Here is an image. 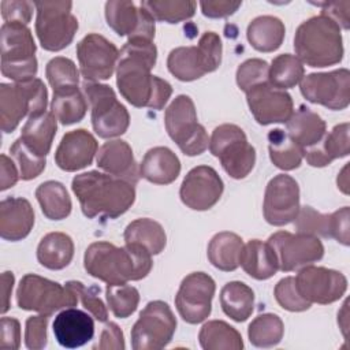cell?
Wrapping results in <instances>:
<instances>
[{
    "label": "cell",
    "instance_id": "cell-51",
    "mask_svg": "<svg viewBox=\"0 0 350 350\" xmlns=\"http://www.w3.org/2000/svg\"><path fill=\"white\" fill-rule=\"evenodd\" d=\"M197 48L202 55L208 72L215 71L221 63L223 45H221L220 37L215 31H205L200 37Z\"/></svg>",
    "mask_w": 350,
    "mask_h": 350
},
{
    "label": "cell",
    "instance_id": "cell-23",
    "mask_svg": "<svg viewBox=\"0 0 350 350\" xmlns=\"http://www.w3.org/2000/svg\"><path fill=\"white\" fill-rule=\"evenodd\" d=\"M97 165L108 175L135 185L139 179V167L133 154L131 146L123 139L104 142L96 157Z\"/></svg>",
    "mask_w": 350,
    "mask_h": 350
},
{
    "label": "cell",
    "instance_id": "cell-38",
    "mask_svg": "<svg viewBox=\"0 0 350 350\" xmlns=\"http://www.w3.org/2000/svg\"><path fill=\"white\" fill-rule=\"evenodd\" d=\"M36 197L42 213L51 220H62L71 213L72 204L68 191L57 180L42 182L36 189Z\"/></svg>",
    "mask_w": 350,
    "mask_h": 350
},
{
    "label": "cell",
    "instance_id": "cell-8",
    "mask_svg": "<svg viewBox=\"0 0 350 350\" xmlns=\"http://www.w3.org/2000/svg\"><path fill=\"white\" fill-rule=\"evenodd\" d=\"M209 150L234 179L247 176L256 163V150L247 142L243 130L237 124L224 123L217 126L209 139Z\"/></svg>",
    "mask_w": 350,
    "mask_h": 350
},
{
    "label": "cell",
    "instance_id": "cell-12",
    "mask_svg": "<svg viewBox=\"0 0 350 350\" xmlns=\"http://www.w3.org/2000/svg\"><path fill=\"white\" fill-rule=\"evenodd\" d=\"M175 329L176 319L168 304L150 301L131 328V346L134 350H160L171 342Z\"/></svg>",
    "mask_w": 350,
    "mask_h": 350
},
{
    "label": "cell",
    "instance_id": "cell-47",
    "mask_svg": "<svg viewBox=\"0 0 350 350\" xmlns=\"http://www.w3.org/2000/svg\"><path fill=\"white\" fill-rule=\"evenodd\" d=\"M11 156L15 159L18 167H19V176L23 180H30L37 178L45 168L46 160L45 157H40L34 154L31 150H29L21 138H18L10 148Z\"/></svg>",
    "mask_w": 350,
    "mask_h": 350
},
{
    "label": "cell",
    "instance_id": "cell-31",
    "mask_svg": "<svg viewBox=\"0 0 350 350\" xmlns=\"http://www.w3.org/2000/svg\"><path fill=\"white\" fill-rule=\"evenodd\" d=\"M74 257V242L64 232H49L42 237L37 246L38 262L52 271L66 268Z\"/></svg>",
    "mask_w": 350,
    "mask_h": 350
},
{
    "label": "cell",
    "instance_id": "cell-43",
    "mask_svg": "<svg viewBox=\"0 0 350 350\" xmlns=\"http://www.w3.org/2000/svg\"><path fill=\"white\" fill-rule=\"evenodd\" d=\"M142 7H145L154 21H161L167 23H178L186 19H190L194 12L197 3L190 0H150L142 1Z\"/></svg>",
    "mask_w": 350,
    "mask_h": 350
},
{
    "label": "cell",
    "instance_id": "cell-2",
    "mask_svg": "<svg viewBox=\"0 0 350 350\" xmlns=\"http://www.w3.org/2000/svg\"><path fill=\"white\" fill-rule=\"evenodd\" d=\"M83 265L89 275L107 284H124L130 280H141L152 269V254L137 243H126L122 247L100 241L88 246Z\"/></svg>",
    "mask_w": 350,
    "mask_h": 350
},
{
    "label": "cell",
    "instance_id": "cell-33",
    "mask_svg": "<svg viewBox=\"0 0 350 350\" xmlns=\"http://www.w3.org/2000/svg\"><path fill=\"white\" fill-rule=\"evenodd\" d=\"M284 33V25L279 18L261 15L249 23L246 37L254 49L260 52H273L282 45Z\"/></svg>",
    "mask_w": 350,
    "mask_h": 350
},
{
    "label": "cell",
    "instance_id": "cell-48",
    "mask_svg": "<svg viewBox=\"0 0 350 350\" xmlns=\"http://www.w3.org/2000/svg\"><path fill=\"white\" fill-rule=\"evenodd\" d=\"M77 295L78 301L82 304V306L93 314V317L101 323L107 321L108 319V310L101 298L98 297L100 294V287L97 286H89L86 287L82 282L78 280H70L66 283Z\"/></svg>",
    "mask_w": 350,
    "mask_h": 350
},
{
    "label": "cell",
    "instance_id": "cell-27",
    "mask_svg": "<svg viewBox=\"0 0 350 350\" xmlns=\"http://www.w3.org/2000/svg\"><path fill=\"white\" fill-rule=\"evenodd\" d=\"M57 130V119L52 111L27 118L21 131L23 145L40 157H46Z\"/></svg>",
    "mask_w": 350,
    "mask_h": 350
},
{
    "label": "cell",
    "instance_id": "cell-18",
    "mask_svg": "<svg viewBox=\"0 0 350 350\" xmlns=\"http://www.w3.org/2000/svg\"><path fill=\"white\" fill-rule=\"evenodd\" d=\"M299 186L294 178L286 174L273 176L264 194L262 212L267 223L284 226L294 221L299 211Z\"/></svg>",
    "mask_w": 350,
    "mask_h": 350
},
{
    "label": "cell",
    "instance_id": "cell-19",
    "mask_svg": "<svg viewBox=\"0 0 350 350\" xmlns=\"http://www.w3.org/2000/svg\"><path fill=\"white\" fill-rule=\"evenodd\" d=\"M105 19L108 26L120 37L129 40L154 38V18L145 7H137L133 1L111 0L105 3Z\"/></svg>",
    "mask_w": 350,
    "mask_h": 350
},
{
    "label": "cell",
    "instance_id": "cell-36",
    "mask_svg": "<svg viewBox=\"0 0 350 350\" xmlns=\"http://www.w3.org/2000/svg\"><path fill=\"white\" fill-rule=\"evenodd\" d=\"M167 67L176 79L183 82L196 81L208 72L197 46H178L172 49L167 59Z\"/></svg>",
    "mask_w": 350,
    "mask_h": 350
},
{
    "label": "cell",
    "instance_id": "cell-45",
    "mask_svg": "<svg viewBox=\"0 0 350 350\" xmlns=\"http://www.w3.org/2000/svg\"><path fill=\"white\" fill-rule=\"evenodd\" d=\"M45 75L53 92L78 88L79 83V71L75 63L71 59L63 56H56L46 63Z\"/></svg>",
    "mask_w": 350,
    "mask_h": 350
},
{
    "label": "cell",
    "instance_id": "cell-42",
    "mask_svg": "<svg viewBox=\"0 0 350 350\" xmlns=\"http://www.w3.org/2000/svg\"><path fill=\"white\" fill-rule=\"evenodd\" d=\"M283 334V321L273 313L258 314L247 328L249 340L256 347H273L282 340Z\"/></svg>",
    "mask_w": 350,
    "mask_h": 350
},
{
    "label": "cell",
    "instance_id": "cell-1",
    "mask_svg": "<svg viewBox=\"0 0 350 350\" xmlns=\"http://www.w3.org/2000/svg\"><path fill=\"white\" fill-rule=\"evenodd\" d=\"M157 48L149 40H127L116 66V85L120 94L137 108L163 109L172 94L171 85L150 74Z\"/></svg>",
    "mask_w": 350,
    "mask_h": 350
},
{
    "label": "cell",
    "instance_id": "cell-29",
    "mask_svg": "<svg viewBox=\"0 0 350 350\" xmlns=\"http://www.w3.org/2000/svg\"><path fill=\"white\" fill-rule=\"evenodd\" d=\"M286 126L287 134L304 150L317 145L327 134L325 122L306 105H299V108L291 113Z\"/></svg>",
    "mask_w": 350,
    "mask_h": 350
},
{
    "label": "cell",
    "instance_id": "cell-59",
    "mask_svg": "<svg viewBox=\"0 0 350 350\" xmlns=\"http://www.w3.org/2000/svg\"><path fill=\"white\" fill-rule=\"evenodd\" d=\"M0 190L12 187L21 178L14 161L5 154L0 156Z\"/></svg>",
    "mask_w": 350,
    "mask_h": 350
},
{
    "label": "cell",
    "instance_id": "cell-46",
    "mask_svg": "<svg viewBox=\"0 0 350 350\" xmlns=\"http://www.w3.org/2000/svg\"><path fill=\"white\" fill-rule=\"evenodd\" d=\"M295 230L299 234L332 238V213L323 215L312 206H302L294 219Z\"/></svg>",
    "mask_w": 350,
    "mask_h": 350
},
{
    "label": "cell",
    "instance_id": "cell-13",
    "mask_svg": "<svg viewBox=\"0 0 350 350\" xmlns=\"http://www.w3.org/2000/svg\"><path fill=\"white\" fill-rule=\"evenodd\" d=\"M273 249L280 271L291 272L310 265L324 256V246L317 237L278 231L267 241Z\"/></svg>",
    "mask_w": 350,
    "mask_h": 350
},
{
    "label": "cell",
    "instance_id": "cell-34",
    "mask_svg": "<svg viewBox=\"0 0 350 350\" xmlns=\"http://www.w3.org/2000/svg\"><path fill=\"white\" fill-rule=\"evenodd\" d=\"M220 305L223 312L234 321H245L254 309V293L243 282H228L220 291Z\"/></svg>",
    "mask_w": 350,
    "mask_h": 350
},
{
    "label": "cell",
    "instance_id": "cell-58",
    "mask_svg": "<svg viewBox=\"0 0 350 350\" xmlns=\"http://www.w3.org/2000/svg\"><path fill=\"white\" fill-rule=\"evenodd\" d=\"M334 224H332V238L340 242L345 246H349L350 235H349V206H343L332 213Z\"/></svg>",
    "mask_w": 350,
    "mask_h": 350
},
{
    "label": "cell",
    "instance_id": "cell-56",
    "mask_svg": "<svg viewBox=\"0 0 350 350\" xmlns=\"http://www.w3.org/2000/svg\"><path fill=\"white\" fill-rule=\"evenodd\" d=\"M321 7V15L331 18L339 27L349 29V14H350V1H324L319 3Z\"/></svg>",
    "mask_w": 350,
    "mask_h": 350
},
{
    "label": "cell",
    "instance_id": "cell-5",
    "mask_svg": "<svg viewBox=\"0 0 350 350\" xmlns=\"http://www.w3.org/2000/svg\"><path fill=\"white\" fill-rule=\"evenodd\" d=\"M1 74L14 82H26L36 77L38 64L36 42L30 29L23 23H3Z\"/></svg>",
    "mask_w": 350,
    "mask_h": 350
},
{
    "label": "cell",
    "instance_id": "cell-30",
    "mask_svg": "<svg viewBox=\"0 0 350 350\" xmlns=\"http://www.w3.org/2000/svg\"><path fill=\"white\" fill-rule=\"evenodd\" d=\"M239 265L249 276L257 280L269 279L279 269L273 249L268 242H262L260 239H252L243 245Z\"/></svg>",
    "mask_w": 350,
    "mask_h": 350
},
{
    "label": "cell",
    "instance_id": "cell-35",
    "mask_svg": "<svg viewBox=\"0 0 350 350\" xmlns=\"http://www.w3.org/2000/svg\"><path fill=\"white\" fill-rule=\"evenodd\" d=\"M126 243H137L145 247L152 256L159 254L167 245V235L160 223L149 217L131 221L123 234Z\"/></svg>",
    "mask_w": 350,
    "mask_h": 350
},
{
    "label": "cell",
    "instance_id": "cell-57",
    "mask_svg": "<svg viewBox=\"0 0 350 350\" xmlns=\"http://www.w3.org/2000/svg\"><path fill=\"white\" fill-rule=\"evenodd\" d=\"M201 11L208 18H226L232 15L241 5L242 1H230V0H208L201 1Z\"/></svg>",
    "mask_w": 350,
    "mask_h": 350
},
{
    "label": "cell",
    "instance_id": "cell-41",
    "mask_svg": "<svg viewBox=\"0 0 350 350\" xmlns=\"http://www.w3.org/2000/svg\"><path fill=\"white\" fill-rule=\"evenodd\" d=\"M305 77L304 63L294 55L282 53L276 56L268 71L269 83L278 89L286 90L294 88Z\"/></svg>",
    "mask_w": 350,
    "mask_h": 350
},
{
    "label": "cell",
    "instance_id": "cell-32",
    "mask_svg": "<svg viewBox=\"0 0 350 350\" xmlns=\"http://www.w3.org/2000/svg\"><path fill=\"white\" fill-rule=\"evenodd\" d=\"M239 235L230 231H221L212 237L208 245V260L211 264L224 272L235 271L239 267V257L243 247Z\"/></svg>",
    "mask_w": 350,
    "mask_h": 350
},
{
    "label": "cell",
    "instance_id": "cell-16",
    "mask_svg": "<svg viewBox=\"0 0 350 350\" xmlns=\"http://www.w3.org/2000/svg\"><path fill=\"white\" fill-rule=\"evenodd\" d=\"M119 49L104 36L90 33L77 44V57L85 81L109 79L118 66Z\"/></svg>",
    "mask_w": 350,
    "mask_h": 350
},
{
    "label": "cell",
    "instance_id": "cell-6",
    "mask_svg": "<svg viewBox=\"0 0 350 350\" xmlns=\"http://www.w3.org/2000/svg\"><path fill=\"white\" fill-rule=\"evenodd\" d=\"M48 90L44 82L33 78L26 82L0 85V126L4 133H12L25 116L45 112Z\"/></svg>",
    "mask_w": 350,
    "mask_h": 350
},
{
    "label": "cell",
    "instance_id": "cell-40",
    "mask_svg": "<svg viewBox=\"0 0 350 350\" xmlns=\"http://www.w3.org/2000/svg\"><path fill=\"white\" fill-rule=\"evenodd\" d=\"M51 109L62 124L68 126L83 119L86 115L88 103L79 88L62 89L53 92Z\"/></svg>",
    "mask_w": 350,
    "mask_h": 350
},
{
    "label": "cell",
    "instance_id": "cell-22",
    "mask_svg": "<svg viewBox=\"0 0 350 350\" xmlns=\"http://www.w3.org/2000/svg\"><path fill=\"white\" fill-rule=\"evenodd\" d=\"M96 153V138L88 130L77 129L63 135L55 152V161L63 171L74 172L90 165Z\"/></svg>",
    "mask_w": 350,
    "mask_h": 350
},
{
    "label": "cell",
    "instance_id": "cell-60",
    "mask_svg": "<svg viewBox=\"0 0 350 350\" xmlns=\"http://www.w3.org/2000/svg\"><path fill=\"white\" fill-rule=\"evenodd\" d=\"M15 278L14 273L10 271H5L1 273V313L4 314L10 309V298L12 293V286H14Z\"/></svg>",
    "mask_w": 350,
    "mask_h": 350
},
{
    "label": "cell",
    "instance_id": "cell-7",
    "mask_svg": "<svg viewBox=\"0 0 350 350\" xmlns=\"http://www.w3.org/2000/svg\"><path fill=\"white\" fill-rule=\"evenodd\" d=\"M164 124L171 139L186 156H197L208 149V133L197 122V111L189 96L179 94L172 100L165 109Z\"/></svg>",
    "mask_w": 350,
    "mask_h": 350
},
{
    "label": "cell",
    "instance_id": "cell-54",
    "mask_svg": "<svg viewBox=\"0 0 350 350\" xmlns=\"http://www.w3.org/2000/svg\"><path fill=\"white\" fill-rule=\"evenodd\" d=\"M21 345V324L14 317H1L0 321V349L16 350Z\"/></svg>",
    "mask_w": 350,
    "mask_h": 350
},
{
    "label": "cell",
    "instance_id": "cell-39",
    "mask_svg": "<svg viewBox=\"0 0 350 350\" xmlns=\"http://www.w3.org/2000/svg\"><path fill=\"white\" fill-rule=\"evenodd\" d=\"M200 345L204 350H241L243 340L241 334L221 320L205 323L198 334Z\"/></svg>",
    "mask_w": 350,
    "mask_h": 350
},
{
    "label": "cell",
    "instance_id": "cell-10",
    "mask_svg": "<svg viewBox=\"0 0 350 350\" xmlns=\"http://www.w3.org/2000/svg\"><path fill=\"white\" fill-rule=\"evenodd\" d=\"M36 33L41 46L57 52L71 44L78 21L71 12V1H36Z\"/></svg>",
    "mask_w": 350,
    "mask_h": 350
},
{
    "label": "cell",
    "instance_id": "cell-44",
    "mask_svg": "<svg viewBox=\"0 0 350 350\" xmlns=\"http://www.w3.org/2000/svg\"><path fill=\"white\" fill-rule=\"evenodd\" d=\"M105 298L111 312L119 317L126 319L137 310L139 304V293L130 284H107Z\"/></svg>",
    "mask_w": 350,
    "mask_h": 350
},
{
    "label": "cell",
    "instance_id": "cell-11",
    "mask_svg": "<svg viewBox=\"0 0 350 350\" xmlns=\"http://www.w3.org/2000/svg\"><path fill=\"white\" fill-rule=\"evenodd\" d=\"M16 304L23 310H34L51 316L59 309L75 306L78 298L67 284L62 286L46 278L27 273L19 282Z\"/></svg>",
    "mask_w": 350,
    "mask_h": 350
},
{
    "label": "cell",
    "instance_id": "cell-15",
    "mask_svg": "<svg viewBox=\"0 0 350 350\" xmlns=\"http://www.w3.org/2000/svg\"><path fill=\"white\" fill-rule=\"evenodd\" d=\"M215 280L205 272H191L183 278L175 297L179 316L189 324L202 323L212 310Z\"/></svg>",
    "mask_w": 350,
    "mask_h": 350
},
{
    "label": "cell",
    "instance_id": "cell-24",
    "mask_svg": "<svg viewBox=\"0 0 350 350\" xmlns=\"http://www.w3.org/2000/svg\"><path fill=\"white\" fill-rule=\"evenodd\" d=\"M53 335L57 343L66 349L81 347L93 339V319L83 310L67 308L55 317Z\"/></svg>",
    "mask_w": 350,
    "mask_h": 350
},
{
    "label": "cell",
    "instance_id": "cell-21",
    "mask_svg": "<svg viewBox=\"0 0 350 350\" xmlns=\"http://www.w3.org/2000/svg\"><path fill=\"white\" fill-rule=\"evenodd\" d=\"M247 105L258 124L286 123L294 112L291 96L269 82L260 83L246 92Z\"/></svg>",
    "mask_w": 350,
    "mask_h": 350
},
{
    "label": "cell",
    "instance_id": "cell-53",
    "mask_svg": "<svg viewBox=\"0 0 350 350\" xmlns=\"http://www.w3.org/2000/svg\"><path fill=\"white\" fill-rule=\"evenodd\" d=\"M1 16L5 23H23L27 25L33 15L34 3L30 1H19V0H4L0 3Z\"/></svg>",
    "mask_w": 350,
    "mask_h": 350
},
{
    "label": "cell",
    "instance_id": "cell-25",
    "mask_svg": "<svg viewBox=\"0 0 350 350\" xmlns=\"http://www.w3.org/2000/svg\"><path fill=\"white\" fill-rule=\"evenodd\" d=\"M34 226V211L22 197H7L0 202V235L16 242L26 238Z\"/></svg>",
    "mask_w": 350,
    "mask_h": 350
},
{
    "label": "cell",
    "instance_id": "cell-37",
    "mask_svg": "<svg viewBox=\"0 0 350 350\" xmlns=\"http://www.w3.org/2000/svg\"><path fill=\"white\" fill-rule=\"evenodd\" d=\"M268 150L271 161L283 171L298 168L304 159V149L282 129L268 133Z\"/></svg>",
    "mask_w": 350,
    "mask_h": 350
},
{
    "label": "cell",
    "instance_id": "cell-50",
    "mask_svg": "<svg viewBox=\"0 0 350 350\" xmlns=\"http://www.w3.org/2000/svg\"><path fill=\"white\" fill-rule=\"evenodd\" d=\"M269 66L262 59H247L242 64H239L237 70V83L241 90L245 93L264 82H269L268 79Z\"/></svg>",
    "mask_w": 350,
    "mask_h": 350
},
{
    "label": "cell",
    "instance_id": "cell-4",
    "mask_svg": "<svg viewBox=\"0 0 350 350\" xmlns=\"http://www.w3.org/2000/svg\"><path fill=\"white\" fill-rule=\"evenodd\" d=\"M297 57L309 67H328L343 59L340 27L325 15L304 21L294 36Z\"/></svg>",
    "mask_w": 350,
    "mask_h": 350
},
{
    "label": "cell",
    "instance_id": "cell-52",
    "mask_svg": "<svg viewBox=\"0 0 350 350\" xmlns=\"http://www.w3.org/2000/svg\"><path fill=\"white\" fill-rule=\"evenodd\" d=\"M48 314H38V316H30L26 320V328H25V345L30 350H41L46 346L48 335H46V327H48Z\"/></svg>",
    "mask_w": 350,
    "mask_h": 350
},
{
    "label": "cell",
    "instance_id": "cell-17",
    "mask_svg": "<svg viewBox=\"0 0 350 350\" xmlns=\"http://www.w3.org/2000/svg\"><path fill=\"white\" fill-rule=\"evenodd\" d=\"M295 284L308 302L320 305L338 301L347 290V279L342 272L312 264L299 269Z\"/></svg>",
    "mask_w": 350,
    "mask_h": 350
},
{
    "label": "cell",
    "instance_id": "cell-61",
    "mask_svg": "<svg viewBox=\"0 0 350 350\" xmlns=\"http://www.w3.org/2000/svg\"><path fill=\"white\" fill-rule=\"evenodd\" d=\"M347 164L343 167V170H342V172L339 174V176H338V187L345 193V194H347L349 193V182H347Z\"/></svg>",
    "mask_w": 350,
    "mask_h": 350
},
{
    "label": "cell",
    "instance_id": "cell-9",
    "mask_svg": "<svg viewBox=\"0 0 350 350\" xmlns=\"http://www.w3.org/2000/svg\"><path fill=\"white\" fill-rule=\"evenodd\" d=\"M82 88L92 108L94 133L101 138H113L124 134L130 124V115L116 98L113 89L92 81H85Z\"/></svg>",
    "mask_w": 350,
    "mask_h": 350
},
{
    "label": "cell",
    "instance_id": "cell-20",
    "mask_svg": "<svg viewBox=\"0 0 350 350\" xmlns=\"http://www.w3.org/2000/svg\"><path fill=\"white\" fill-rule=\"evenodd\" d=\"M224 185L209 165H197L185 176L179 196L182 202L194 211L211 209L221 197Z\"/></svg>",
    "mask_w": 350,
    "mask_h": 350
},
{
    "label": "cell",
    "instance_id": "cell-49",
    "mask_svg": "<svg viewBox=\"0 0 350 350\" xmlns=\"http://www.w3.org/2000/svg\"><path fill=\"white\" fill-rule=\"evenodd\" d=\"M273 294L276 302L288 312H304L312 305L299 294L295 284V278L293 276L280 279L275 286Z\"/></svg>",
    "mask_w": 350,
    "mask_h": 350
},
{
    "label": "cell",
    "instance_id": "cell-26",
    "mask_svg": "<svg viewBox=\"0 0 350 350\" xmlns=\"http://www.w3.org/2000/svg\"><path fill=\"white\" fill-rule=\"evenodd\" d=\"M179 172L180 161L178 156L165 146L149 149L139 164V176L156 185L172 183Z\"/></svg>",
    "mask_w": 350,
    "mask_h": 350
},
{
    "label": "cell",
    "instance_id": "cell-3",
    "mask_svg": "<svg viewBox=\"0 0 350 350\" xmlns=\"http://www.w3.org/2000/svg\"><path fill=\"white\" fill-rule=\"evenodd\" d=\"M71 189L83 215L89 219L97 216L116 219L127 212L135 201L133 183L98 171L75 175Z\"/></svg>",
    "mask_w": 350,
    "mask_h": 350
},
{
    "label": "cell",
    "instance_id": "cell-55",
    "mask_svg": "<svg viewBox=\"0 0 350 350\" xmlns=\"http://www.w3.org/2000/svg\"><path fill=\"white\" fill-rule=\"evenodd\" d=\"M126 347L122 329L115 323H107L100 334L98 342L93 349L98 350H123Z\"/></svg>",
    "mask_w": 350,
    "mask_h": 350
},
{
    "label": "cell",
    "instance_id": "cell-14",
    "mask_svg": "<svg viewBox=\"0 0 350 350\" xmlns=\"http://www.w3.org/2000/svg\"><path fill=\"white\" fill-rule=\"evenodd\" d=\"M299 89L308 101L340 111L350 103V72L347 68L312 72L301 79Z\"/></svg>",
    "mask_w": 350,
    "mask_h": 350
},
{
    "label": "cell",
    "instance_id": "cell-28",
    "mask_svg": "<svg viewBox=\"0 0 350 350\" xmlns=\"http://www.w3.org/2000/svg\"><path fill=\"white\" fill-rule=\"evenodd\" d=\"M349 129V123L336 124L317 145L304 150L306 161L312 167H325L332 160L347 156L350 152Z\"/></svg>",
    "mask_w": 350,
    "mask_h": 350
}]
</instances>
